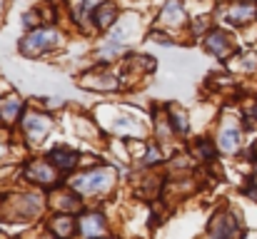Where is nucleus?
Wrapping results in <instances>:
<instances>
[{
	"instance_id": "nucleus-8",
	"label": "nucleus",
	"mask_w": 257,
	"mask_h": 239,
	"mask_svg": "<svg viewBox=\"0 0 257 239\" xmlns=\"http://www.w3.org/2000/svg\"><path fill=\"white\" fill-rule=\"evenodd\" d=\"M115 18H117V8L112 3H100V8L95 10V23L100 28H110L115 23Z\"/></svg>"
},
{
	"instance_id": "nucleus-15",
	"label": "nucleus",
	"mask_w": 257,
	"mask_h": 239,
	"mask_svg": "<svg viewBox=\"0 0 257 239\" xmlns=\"http://www.w3.org/2000/svg\"><path fill=\"white\" fill-rule=\"evenodd\" d=\"M18 112H20V102H18V100H8V105L0 107V120L10 122V120H15Z\"/></svg>"
},
{
	"instance_id": "nucleus-13",
	"label": "nucleus",
	"mask_w": 257,
	"mask_h": 239,
	"mask_svg": "<svg viewBox=\"0 0 257 239\" xmlns=\"http://www.w3.org/2000/svg\"><path fill=\"white\" fill-rule=\"evenodd\" d=\"M95 3H97V0H73V3H70L73 15H75V20H78V23H83V20H85V15L95 8Z\"/></svg>"
},
{
	"instance_id": "nucleus-18",
	"label": "nucleus",
	"mask_w": 257,
	"mask_h": 239,
	"mask_svg": "<svg viewBox=\"0 0 257 239\" xmlns=\"http://www.w3.org/2000/svg\"><path fill=\"white\" fill-rule=\"evenodd\" d=\"M3 155H5V147H3V145H0V157H3Z\"/></svg>"
},
{
	"instance_id": "nucleus-2",
	"label": "nucleus",
	"mask_w": 257,
	"mask_h": 239,
	"mask_svg": "<svg viewBox=\"0 0 257 239\" xmlns=\"http://www.w3.org/2000/svg\"><path fill=\"white\" fill-rule=\"evenodd\" d=\"M55 43H58V35H55L53 30H35V33H30V35L23 40L20 50H23L25 55H40V53L50 50Z\"/></svg>"
},
{
	"instance_id": "nucleus-6",
	"label": "nucleus",
	"mask_w": 257,
	"mask_h": 239,
	"mask_svg": "<svg viewBox=\"0 0 257 239\" xmlns=\"http://www.w3.org/2000/svg\"><path fill=\"white\" fill-rule=\"evenodd\" d=\"M23 127L30 132V135H43L50 130V120L45 115H38V112H28L23 117Z\"/></svg>"
},
{
	"instance_id": "nucleus-7",
	"label": "nucleus",
	"mask_w": 257,
	"mask_h": 239,
	"mask_svg": "<svg viewBox=\"0 0 257 239\" xmlns=\"http://www.w3.org/2000/svg\"><path fill=\"white\" fill-rule=\"evenodd\" d=\"M48 159H50V162H53L58 169H73V167L78 164V155H75L73 150H65V147H58V150H53Z\"/></svg>"
},
{
	"instance_id": "nucleus-10",
	"label": "nucleus",
	"mask_w": 257,
	"mask_h": 239,
	"mask_svg": "<svg viewBox=\"0 0 257 239\" xmlns=\"http://www.w3.org/2000/svg\"><path fill=\"white\" fill-rule=\"evenodd\" d=\"M237 145H240V130H235V127H225V130L220 132V150H225V152H235Z\"/></svg>"
},
{
	"instance_id": "nucleus-4",
	"label": "nucleus",
	"mask_w": 257,
	"mask_h": 239,
	"mask_svg": "<svg viewBox=\"0 0 257 239\" xmlns=\"http://www.w3.org/2000/svg\"><path fill=\"white\" fill-rule=\"evenodd\" d=\"M205 48H207L210 53H215L217 58H225V55H230V53L235 50L230 35H225V33H220V30H215V33H210V35L205 38Z\"/></svg>"
},
{
	"instance_id": "nucleus-1",
	"label": "nucleus",
	"mask_w": 257,
	"mask_h": 239,
	"mask_svg": "<svg viewBox=\"0 0 257 239\" xmlns=\"http://www.w3.org/2000/svg\"><path fill=\"white\" fill-rule=\"evenodd\" d=\"M110 179H112V169H92V172H87L83 177H78L73 182V187L78 192H83V194H92V192L105 189L110 184Z\"/></svg>"
},
{
	"instance_id": "nucleus-9",
	"label": "nucleus",
	"mask_w": 257,
	"mask_h": 239,
	"mask_svg": "<svg viewBox=\"0 0 257 239\" xmlns=\"http://www.w3.org/2000/svg\"><path fill=\"white\" fill-rule=\"evenodd\" d=\"M163 23H168V25L185 23V8H182L177 0H170V3L165 5V10H163Z\"/></svg>"
},
{
	"instance_id": "nucleus-5",
	"label": "nucleus",
	"mask_w": 257,
	"mask_h": 239,
	"mask_svg": "<svg viewBox=\"0 0 257 239\" xmlns=\"http://www.w3.org/2000/svg\"><path fill=\"white\" fill-rule=\"evenodd\" d=\"M255 13H257L255 3H237V5H232L227 10V20L232 25H245V23H250L255 18Z\"/></svg>"
},
{
	"instance_id": "nucleus-3",
	"label": "nucleus",
	"mask_w": 257,
	"mask_h": 239,
	"mask_svg": "<svg viewBox=\"0 0 257 239\" xmlns=\"http://www.w3.org/2000/svg\"><path fill=\"white\" fill-rule=\"evenodd\" d=\"M55 164L48 159V162H33V164H28L25 167V177L28 179H33V182H38V184H55Z\"/></svg>"
},
{
	"instance_id": "nucleus-14",
	"label": "nucleus",
	"mask_w": 257,
	"mask_h": 239,
	"mask_svg": "<svg viewBox=\"0 0 257 239\" xmlns=\"http://www.w3.org/2000/svg\"><path fill=\"white\" fill-rule=\"evenodd\" d=\"M50 227H53V232H55L58 237H65V234H73V232H75V222H73L70 217H58Z\"/></svg>"
},
{
	"instance_id": "nucleus-11",
	"label": "nucleus",
	"mask_w": 257,
	"mask_h": 239,
	"mask_svg": "<svg viewBox=\"0 0 257 239\" xmlns=\"http://www.w3.org/2000/svg\"><path fill=\"white\" fill-rule=\"evenodd\" d=\"M80 229H83V234H105V219L100 217V214H90L83 219V224H80Z\"/></svg>"
},
{
	"instance_id": "nucleus-12",
	"label": "nucleus",
	"mask_w": 257,
	"mask_h": 239,
	"mask_svg": "<svg viewBox=\"0 0 257 239\" xmlns=\"http://www.w3.org/2000/svg\"><path fill=\"white\" fill-rule=\"evenodd\" d=\"M210 232L217 234V237H237V234H240V227L235 224L232 214H225V224H222V227H212Z\"/></svg>"
},
{
	"instance_id": "nucleus-16",
	"label": "nucleus",
	"mask_w": 257,
	"mask_h": 239,
	"mask_svg": "<svg viewBox=\"0 0 257 239\" xmlns=\"http://www.w3.org/2000/svg\"><path fill=\"white\" fill-rule=\"evenodd\" d=\"M170 115H172V125H175V130H177V132H185V130H187V117H182L177 107H172Z\"/></svg>"
},
{
	"instance_id": "nucleus-19",
	"label": "nucleus",
	"mask_w": 257,
	"mask_h": 239,
	"mask_svg": "<svg viewBox=\"0 0 257 239\" xmlns=\"http://www.w3.org/2000/svg\"><path fill=\"white\" fill-rule=\"evenodd\" d=\"M0 10H3V0H0Z\"/></svg>"
},
{
	"instance_id": "nucleus-17",
	"label": "nucleus",
	"mask_w": 257,
	"mask_h": 239,
	"mask_svg": "<svg viewBox=\"0 0 257 239\" xmlns=\"http://www.w3.org/2000/svg\"><path fill=\"white\" fill-rule=\"evenodd\" d=\"M197 155H202V157H212L215 150H212V145H210L207 140H200V145H197Z\"/></svg>"
}]
</instances>
